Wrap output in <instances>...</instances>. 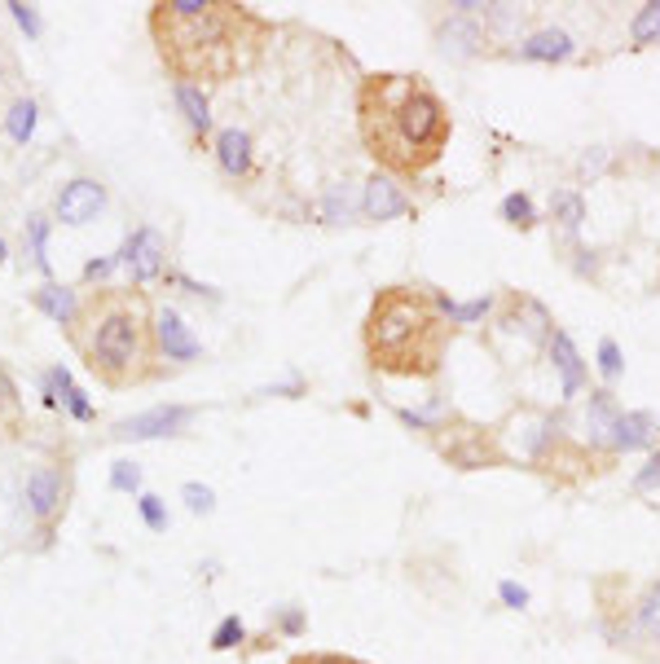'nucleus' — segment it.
I'll list each match as a JSON object with an SVG mask.
<instances>
[{
    "instance_id": "1",
    "label": "nucleus",
    "mask_w": 660,
    "mask_h": 664,
    "mask_svg": "<svg viewBox=\"0 0 660 664\" xmlns=\"http://www.w3.org/2000/svg\"><path fill=\"white\" fill-rule=\"evenodd\" d=\"M260 18L225 0H159L150 9V35L177 84L234 79L260 49Z\"/></svg>"
},
{
    "instance_id": "2",
    "label": "nucleus",
    "mask_w": 660,
    "mask_h": 664,
    "mask_svg": "<svg viewBox=\"0 0 660 664\" xmlns=\"http://www.w3.org/2000/svg\"><path fill=\"white\" fill-rule=\"evenodd\" d=\"M66 339L84 370L110 387L128 392L159 374V343H155V313L150 300L137 287H97L88 300H79L75 322Z\"/></svg>"
},
{
    "instance_id": "3",
    "label": "nucleus",
    "mask_w": 660,
    "mask_h": 664,
    "mask_svg": "<svg viewBox=\"0 0 660 664\" xmlns=\"http://www.w3.org/2000/svg\"><path fill=\"white\" fill-rule=\"evenodd\" d=\"M356 124L365 150L392 172H423L449 141L440 97L414 75H370L356 93Z\"/></svg>"
},
{
    "instance_id": "4",
    "label": "nucleus",
    "mask_w": 660,
    "mask_h": 664,
    "mask_svg": "<svg viewBox=\"0 0 660 664\" xmlns=\"http://www.w3.org/2000/svg\"><path fill=\"white\" fill-rule=\"evenodd\" d=\"M445 313L436 300L409 287H387L374 296L365 318V352L374 370L387 374H432L445 352Z\"/></svg>"
},
{
    "instance_id": "5",
    "label": "nucleus",
    "mask_w": 660,
    "mask_h": 664,
    "mask_svg": "<svg viewBox=\"0 0 660 664\" xmlns=\"http://www.w3.org/2000/svg\"><path fill=\"white\" fill-rule=\"evenodd\" d=\"M119 265L128 269L132 287L159 282V278H163V265H168V238H163L155 225L132 229L128 243H124V251H119Z\"/></svg>"
},
{
    "instance_id": "6",
    "label": "nucleus",
    "mask_w": 660,
    "mask_h": 664,
    "mask_svg": "<svg viewBox=\"0 0 660 664\" xmlns=\"http://www.w3.org/2000/svg\"><path fill=\"white\" fill-rule=\"evenodd\" d=\"M194 422V409L190 405H155L146 414H132V418H119L110 427L115 440H163V436H181L185 427Z\"/></svg>"
},
{
    "instance_id": "7",
    "label": "nucleus",
    "mask_w": 660,
    "mask_h": 664,
    "mask_svg": "<svg viewBox=\"0 0 660 664\" xmlns=\"http://www.w3.org/2000/svg\"><path fill=\"white\" fill-rule=\"evenodd\" d=\"M66 471L57 467V462H44V467H35L31 475H26V484H22V502H26V511L40 520V524H53L62 511H66Z\"/></svg>"
},
{
    "instance_id": "8",
    "label": "nucleus",
    "mask_w": 660,
    "mask_h": 664,
    "mask_svg": "<svg viewBox=\"0 0 660 664\" xmlns=\"http://www.w3.org/2000/svg\"><path fill=\"white\" fill-rule=\"evenodd\" d=\"M102 212H106V185L97 176H75L53 199V216L62 225H93Z\"/></svg>"
},
{
    "instance_id": "9",
    "label": "nucleus",
    "mask_w": 660,
    "mask_h": 664,
    "mask_svg": "<svg viewBox=\"0 0 660 664\" xmlns=\"http://www.w3.org/2000/svg\"><path fill=\"white\" fill-rule=\"evenodd\" d=\"M155 343H159V356H163V361H177V365L203 356L199 334L185 326V318H181L177 309H159V313H155Z\"/></svg>"
},
{
    "instance_id": "10",
    "label": "nucleus",
    "mask_w": 660,
    "mask_h": 664,
    "mask_svg": "<svg viewBox=\"0 0 660 664\" xmlns=\"http://www.w3.org/2000/svg\"><path fill=\"white\" fill-rule=\"evenodd\" d=\"M361 212L370 216V221H396V216H405L409 212V203H405V194L387 181V176H370L365 181V194H361Z\"/></svg>"
},
{
    "instance_id": "11",
    "label": "nucleus",
    "mask_w": 660,
    "mask_h": 664,
    "mask_svg": "<svg viewBox=\"0 0 660 664\" xmlns=\"http://www.w3.org/2000/svg\"><path fill=\"white\" fill-rule=\"evenodd\" d=\"M40 383H44V400H49V405H62V409H66L71 418H79V422H88V418H93V405L84 400V392L71 383V374H66L62 365L44 370V378H40Z\"/></svg>"
},
{
    "instance_id": "12",
    "label": "nucleus",
    "mask_w": 660,
    "mask_h": 664,
    "mask_svg": "<svg viewBox=\"0 0 660 664\" xmlns=\"http://www.w3.org/2000/svg\"><path fill=\"white\" fill-rule=\"evenodd\" d=\"M22 431H26V405L13 374L0 361V440H22Z\"/></svg>"
},
{
    "instance_id": "13",
    "label": "nucleus",
    "mask_w": 660,
    "mask_h": 664,
    "mask_svg": "<svg viewBox=\"0 0 660 664\" xmlns=\"http://www.w3.org/2000/svg\"><path fill=\"white\" fill-rule=\"evenodd\" d=\"M436 40H440V53L445 57H471V53H480V44H485V35H480V26L471 22V18H449L440 31H436Z\"/></svg>"
},
{
    "instance_id": "14",
    "label": "nucleus",
    "mask_w": 660,
    "mask_h": 664,
    "mask_svg": "<svg viewBox=\"0 0 660 664\" xmlns=\"http://www.w3.org/2000/svg\"><path fill=\"white\" fill-rule=\"evenodd\" d=\"M31 304L49 318V322H57L62 331L75 322V313H79V300H75V291L71 287H57V282H44L40 291H31Z\"/></svg>"
},
{
    "instance_id": "15",
    "label": "nucleus",
    "mask_w": 660,
    "mask_h": 664,
    "mask_svg": "<svg viewBox=\"0 0 660 664\" xmlns=\"http://www.w3.org/2000/svg\"><path fill=\"white\" fill-rule=\"evenodd\" d=\"M617 422H621V409L613 405V396H608V392H590V409H586L590 445L613 449V440H617Z\"/></svg>"
},
{
    "instance_id": "16",
    "label": "nucleus",
    "mask_w": 660,
    "mask_h": 664,
    "mask_svg": "<svg viewBox=\"0 0 660 664\" xmlns=\"http://www.w3.org/2000/svg\"><path fill=\"white\" fill-rule=\"evenodd\" d=\"M551 361H555V370H560L564 396H577V392H582V383H586V365H582V356H577L573 339H568L564 331L551 334Z\"/></svg>"
},
{
    "instance_id": "17",
    "label": "nucleus",
    "mask_w": 660,
    "mask_h": 664,
    "mask_svg": "<svg viewBox=\"0 0 660 664\" xmlns=\"http://www.w3.org/2000/svg\"><path fill=\"white\" fill-rule=\"evenodd\" d=\"M216 159L230 176H247L252 172V137L243 128H221L216 132Z\"/></svg>"
},
{
    "instance_id": "18",
    "label": "nucleus",
    "mask_w": 660,
    "mask_h": 664,
    "mask_svg": "<svg viewBox=\"0 0 660 664\" xmlns=\"http://www.w3.org/2000/svg\"><path fill=\"white\" fill-rule=\"evenodd\" d=\"M172 97H177V110L185 115V124L194 128V137H207L212 132V106H207L203 84H172Z\"/></svg>"
},
{
    "instance_id": "19",
    "label": "nucleus",
    "mask_w": 660,
    "mask_h": 664,
    "mask_svg": "<svg viewBox=\"0 0 660 664\" xmlns=\"http://www.w3.org/2000/svg\"><path fill=\"white\" fill-rule=\"evenodd\" d=\"M573 53V40H568V31H537V35H529L524 44H520V57H529V62H564Z\"/></svg>"
},
{
    "instance_id": "20",
    "label": "nucleus",
    "mask_w": 660,
    "mask_h": 664,
    "mask_svg": "<svg viewBox=\"0 0 660 664\" xmlns=\"http://www.w3.org/2000/svg\"><path fill=\"white\" fill-rule=\"evenodd\" d=\"M657 440V418L652 414H621V422H617V440H613V449H648Z\"/></svg>"
},
{
    "instance_id": "21",
    "label": "nucleus",
    "mask_w": 660,
    "mask_h": 664,
    "mask_svg": "<svg viewBox=\"0 0 660 664\" xmlns=\"http://www.w3.org/2000/svg\"><path fill=\"white\" fill-rule=\"evenodd\" d=\"M22 234H26V251H31L35 269L49 278V274H53V269H49V216H44V212H31Z\"/></svg>"
},
{
    "instance_id": "22",
    "label": "nucleus",
    "mask_w": 660,
    "mask_h": 664,
    "mask_svg": "<svg viewBox=\"0 0 660 664\" xmlns=\"http://www.w3.org/2000/svg\"><path fill=\"white\" fill-rule=\"evenodd\" d=\"M4 128H9V137L22 146V141L35 132V101H31V97H18V101L9 106V119H4Z\"/></svg>"
},
{
    "instance_id": "23",
    "label": "nucleus",
    "mask_w": 660,
    "mask_h": 664,
    "mask_svg": "<svg viewBox=\"0 0 660 664\" xmlns=\"http://www.w3.org/2000/svg\"><path fill=\"white\" fill-rule=\"evenodd\" d=\"M630 35H635V44H652V40H660V0L643 4V9L635 13Z\"/></svg>"
},
{
    "instance_id": "24",
    "label": "nucleus",
    "mask_w": 660,
    "mask_h": 664,
    "mask_svg": "<svg viewBox=\"0 0 660 664\" xmlns=\"http://www.w3.org/2000/svg\"><path fill=\"white\" fill-rule=\"evenodd\" d=\"M551 207H555V221H560L568 234L586 221V203H582V194H568V190H564V194H555V203H551Z\"/></svg>"
},
{
    "instance_id": "25",
    "label": "nucleus",
    "mask_w": 660,
    "mask_h": 664,
    "mask_svg": "<svg viewBox=\"0 0 660 664\" xmlns=\"http://www.w3.org/2000/svg\"><path fill=\"white\" fill-rule=\"evenodd\" d=\"M243 639H247V625H243L238 617H225V621L216 625V634H212V652H234Z\"/></svg>"
},
{
    "instance_id": "26",
    "label": "nucleus",
    "mask_w": 660,
    "mask_h": 664,
    "mask_svg": "<svg viewBox=\"0 0 660 664\" xmlns=\"http://www.w3.org/2000/svg\"><path fill=\"white\" fill-rule=\"evenodd\" d=\"M137 511H141V520H146V528H150V533H168V511H163V497H155V493H141V497H137Z\"/></svg>"
},
{
    "instance_id": "27",
    "label": "nucleus",
    "mask_w": 660,
    "mask_h": 664,
    "mask_svg": "<svg viewBox=\"0 0 660 664\" xmlns=\"http://www.w3.org/2000/svg\"><path fill=\"white\" fill-rule=\"evenodd\" d=\"M110 489H115V493H137V489H141V467L128 462V458L115 462V467H110Z\"/></svg>"
},
{
    "instance_id": "28",
    "label": "nucleus",
    "mask_w": 660,
    "mask_h": 664,
    "mask_svg": "<svg viewBox=\"0 0 660 664\" xmlns=\"http://www.w3.org/2000/svg\"><path fill=\"white\" fill-rule=\"evenodd\" d=\"M440 304V313L449 318V322H476V318H485L489 313V300H471V304H454V300H436Z\"/></svg>"
},
{
    "instance_id": "29",
    "label": "nucleus",
    "mask_w": 660,
    "mask_h": 664,
    "mask_svg": "<svg viewBox=\"0 0 660 664\" xmlns=\"http://www.w3.org/2000/svg\"><path fill=\"white\" fill-rule=\"evenodd\" d=\"M181 497H185V506H190L194 515H212V511H216V493H212L207 484H194V480H190V484L181 489Z\"/></svg>"
},
{
    "instance_id": "30",
    "label": "nucleus",
    "mask_w": 660,
    "mask_h": 664,
    "mask_svg": "<svg viewBox=\"0 0 660 664\" xmlns=\"http://www.w3.org/2000/svg\"><path fill=\"white\" fill-rule=\"evenodd\" d=\"M639 625H643L652 639H660V581L643 595V603H639Z\"/></svg>"
},
{
    "instance_id": "31",
    "label": "nucleus",
    "mask_w": 660,
    "mask_h": 664,
    "mask_svg": "<svg viewBox=\"0 0 660 664\" xmlns=\"http://www.w3.org/2000/svg\"><path fill=\"white\" fill-rule=\"evenodd\" d=\"M502 216H507L511 225L529 229V225H533V203H529L524 194H507V199H502Z\"/></svg>"
},
{
    "instance_id": "32",
    "label": "nucleus",
    "mask_w": 660,
    "mask_h": 664,
    "mask_svg": "<svg viewBox=\"0 0 660 664\" xmlns=\"http://www.w3.org/2000/svg\"><path fill=\"white\" fill-rule=\"evenodd\" d=\"M4 9L13 13V22H18V26L26 31V35H40V13H35L31 4H22V0H9Z\"/></svg>"
},
{
    "instance_id": "33",
    "label": "nucleus",
    "mask_w": 660,
    "mask_h": 664,
    "mask_svg": "<svg viewBox=\"0 0 660 664\" xmlns=\"http://www.w3.org/2000/svg\"><path fill=\"white\" fill-rule=\"evenodd\" d=\"M599 370H604V378H617V374H621V347H617L613 339L599 343Z\"/></svg>"
},
{
    "instance_id": "34",
    "label": "nucleus",
    "mask_w": 660,
    "mask_h": 664,
    "mask_svg": "<svg viewBox=\"0 0 660 664\" xmlns=\"http://www.w3.org/2000/svg\"><path fill=\"white\" fill-rule=\"evenodd\" d=\"M652 489H660V453H652V462L635 475V493H652Z\"/></svg>"
},
{
    "instance_id": "35",
    "label": "nucleus",
    "mask_w": 660,
    "mask_h": 664,
    "mask_svg": "<svg viewBox=\"0 0 660 664\" xmlns=\"http://www.w3.org/2000/svg\"><path fill=\"white\" fill-rule=\"evenodd\" d=\"M498 595H502V603H507V608H515V612H520V608H529V590H524V586H515V581H502V586H498Z\"/></svg>"
},
{
    "instance_id": "36",
    "label": "nucleus",
    "mask_w": 660,
    "mask_h": 664,
    "mask_svg": "<svg viewBox=\"0 0 660 664\" xmlns=\"http://www.w3.org/2000/svg\"><path fill=\"white\" fill-rule=\"evenodd\" d=\"M291 664H365V661H352V656H334V652H305V656H296Z\"/></svg>"
},
{
    "instance_id": "37",
    "label": "nucleus",
    "mask_w": 660,
    "mask_h": 664,
    "mask_svg": "<svg viewBox=\"0 0 660 664\" xmlns=\"http://www.w3.org/2000/svg\"><path fill=\"white\" fill-rule=\"evenodd\" d=\"M110 269H115V260H93V265H84V282H102Z\"/></svg>"
},
{
    "instance_id": "38",
    "label": "nucleus",
    "mask_w": 660,
    "mask_h": 664,
    "mask_svg": "<svg viewBox=\"0 0 660 664\" xmlns=\"http://www.w3.org/2000/svg\"><path fill=\"white\" fill-rule=\"evenodd\" d=\"M305 630V617L300 612H283V634H300Z\"/></svg>"
},
{
    "instance_id": "39",
    "label": "nucleus",
    "mask_w": 660,
    "mask_h": 664,
    "mask_svg": "<svg viewBox=\"0 0 660 664\" xmlns=\"http://www.w3.org/2000/svg\"><path fill=\"white\" fill-rule=\"evenodd\" d=\"M599 168H604V154H595V159L586 154V159H582V172H599Z\"/></svg>"
},
{
    "instance_id": "40",
    "label": "nucleus",
    "mask_w": 660,
    "mask_h": 664,
    "mask_svg": "<svg viewBox=\"0 0 660 664\" xmlns=\"http://www.w3.org/2000/svg\"><path fill=\"white\" fill-rule=\"evenodd\" d=\"M4 71H9V66H4V49H0V84H4Z\"/></svg>"
},
{
    "instance_id": "41",
    "label": "nucleus",
    "mask_w": 660,
    "mask_h": 664,
    "mask_svg": "<svg viewBox=\"0 0 660 664\" xmlns=\"http://www.w3.org/2000/svg\"><path fill=\"white\" fill-rule=\"evenodd\" d=\"M4 256H9V247H4V238H0V265H4Z\"/></svg>"
}]
</instances>
